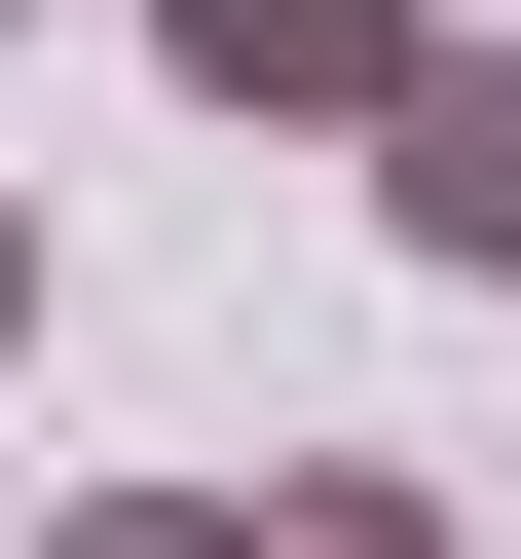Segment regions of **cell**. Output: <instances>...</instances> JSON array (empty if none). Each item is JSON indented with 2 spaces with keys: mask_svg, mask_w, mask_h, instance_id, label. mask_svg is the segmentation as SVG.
<instances>
[{
  "mask_svg": "<svg viewBox=\"0 0 521 559\" xmlns=\"http://www.w3.org/2000/svg\"><path fill=\"white\" fill-rule=\"evenodd\" d=\"M149 75H186V112H260V150H410L447 0H149Z\"/></svg>",
  "mask_w": 521,
  "mask_h": 559,
  "instance_id": "cell-1",
  "label": "cell"
},
{
  "mask_svg": "<svg viewBox=\"0 0 521 559\" xmlns=\"http://www.w3.org/2000/svg\"><path fill=\"white\" fill-rule=\"evenodd\" d=\"M373 224L447 261V299H521V38H447V75H410V150H373Z\"/></svg>",
  "mask_w": 521,
  "mask_h": 559,
  "instance_id": "cell-2",
  "label": "cell"
},
{
  "mask_svg": "<svg viewBox=\"0 0 521 559\" xmlns=\"http://www.w3.org/2000/svg\"><path fill=\"white\" fill-rule=\"evenodd\" d=\"M260 559H484L447 485H373V448H299V485H260Z\"/></svg>",
  "mask_w": 521,
  "mask_h": 559,
  "instance_id": "cell-3",
  "label": "cell"
},
{
  "mask_svg": "<svg viewBox=\"0 0 521 559\" xmlns=\"http://www.w3.org/2000/svg\"><path fill=\"white\" fill-rule=\"evenodd\" d=\"M38 559H260V485H75Z\"/></svg>",
  "mask_w": 521,
  "mask_h": 559,
  "instance_id": "cell-4",
  "label": "cell"
},
{
  "mask_svg": "<svg viewBox=\"0 0 521 559\" xmlns=\"http://www.w3.org/2000/svg\"><path fill=\"white\" fill-rule=\"evenodd\" d=\"M0 373H38V187H0Z\"/></svg>",
  "mask_w": 521,
  "mask_h": 559,
  "instance_id": "cell-5",
  "label": "cell"
}]
</instances>
